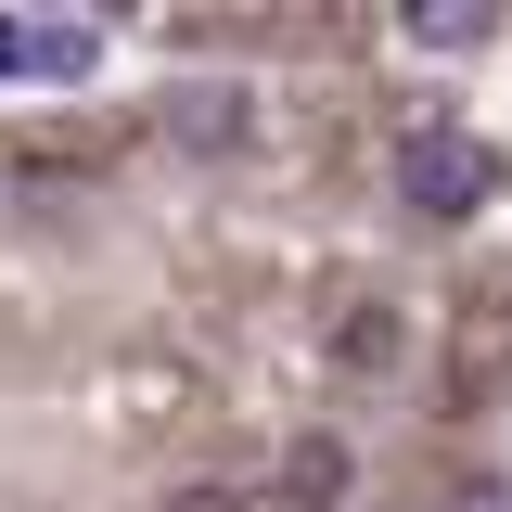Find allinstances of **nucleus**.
<instances>
[{"label":"nucleus","mask_w":512,"mask_h":512,"mask_svg":"<svg viewBox=\"0 0 512 512\" xmlns=\"http://www.w3.org/2000/svg\"><path fill=\"white\" fill-rule=\"evenodd\" d=\"M397 192H410L423 218H474V205L500 192V154H487L474 128H436V116H423L410 141H397Z\"/></svg>","instance_id":"f257e3e1"},{"label":"nucleus","mask_w":512,"mask_h":512,"mask_svg":"<svg viewBox=\"0 0 512 512\" xmlns=\"http://www.w3.org/2000/svg\"><path fill=\"white\" fill-rule=\"evenodd\" d=\"M90 26H13V77H90Z\"/></svg>","instance_id":"f03ea898"},{"label":"nucleus","mask_w":512,"mask_h":512,"mask_svg":"<svg viewBox=\"0 0 512 512\" xmlns=\"http://www.w3.org/2000/svg\"><path fill=\"white\" fill-rule=\"evenodd\" d=\"M180 128H192V141H244V90H192Z\"/></svg>","instance_id":"7ed1b4c3"},{"label":"nucleus","mask_w":512,"mask_h":512,"mask_svg":"<svg viewBox=\"0 0 512 512\" xmlns=\"http://www.w3.org/2000/svg\"><path fill=\"white\" fill-rule=\"evenodd\" d=\"M410 39L423 52H461V39H487V13H410Z\"/></svg>","instance_id":"20e7f679"},{"label":"nucleus","mask_w":512,"mask_h":512,"mask_svg":"<svg viewBox=\"0 0 512 512\" xmlns=\"http://www.w3.org/2000/svg\"><path fill=\"white\" fill-rule=\"evenodd\" d=\"M474 512H512V487H474Z\"/></svg>","instance_id":"39448f33"},{"label":"nucleus","mask_w":512,"mask_h":512,"mask_svg":"<svg viewBox=\"0 0 512 512\" xmlns=\"http://www.w3.org/2000/svg\"><path fill=\"white\" fill-rule=\"evenodd\" d=\"M192 512H256V500H192Z\"/></svg>","instance_id":"423d86ee"}]
</instances>
